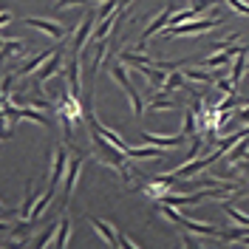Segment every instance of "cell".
<instances>
[{
    "instance_id": "5",
    "label": "cell",
    "mask_w": 249,
    "mask_h": 249,
    "mask_svg": "<svg viewBox=\"0 0 249 249\" xmlns=\"http://www.w3.org/2000/svg\"><path fill=\"white\" fill-rule=\"evenodd\" d=\"M62 68V48H57L51 57H48V62L37 71V79H34V85H37V91H43V85H46V79H51L57 71Z\"/></svg>"
},
{
    "instance_id": "2",
    "label": "cell",
    "mask_w": 249,
    "mask_h": 249,
    "mask_svg": "<svg viewBox=\"0 0 249 249\" xmlns=\"http://www.w3.org/2000/svg\"><path fill=\"white\" fill-rule=\"evenodd\" d=\"M221 26V17H196V20H187L178 26H164L161 34L170 40V37H184V34H204V31H213Z\"/></svg>"
},
{
    "instance_id": "17",
    "label": "cell",
    "mask_w": 249,
    "mask_h": 249,
    "mask_svg": "<svg viewBox=\"0 0 249 249\" xmlns=\"http://www.w3.org/2000/svg\"><path fill=\"white\" fill-rule=\"evenodd\" d=\"M54 190L57 187H48L46 193H43V198L34 204V213H31V221H40V218L46 215V210H48V204H51V198H54Z\"/></svg>"
},
{
    "instance_id": "18",
    "label": "cell",
    "mask_w": 249,
    "mask_h": 249,
    "mask_svg": "<svg viewBox=\"0 0 249 249\" xmlns=\"http://www.w3.org/2000/svg\"><path fill=\"white\" fill-rule=\"evenodd\" d=\"M249 156V136H244L241 142H235V147L227 153V159H230V164H238L241 159H247Z\"/></svg>"
},
{
    "instance_id": "1",
    "label": "cell",
    "mask_w": 249,
    "mask_h": 249,
    "mask_svg": "<svg viewBox=\"0 0 249 249\" xmlns=\"http://www.w3.org/2000/svg\"><path fill=\"white\" fill-rule=\"evenodd\" d=\"M91 127V124H88ZM91 147H93V153L99 156V161H105V164H110L113 170H119L122 173V178L124 181H130V173L127 170H136L133 164H124V153L113 144V142H108L96 127H91Z\"/></svg>"
},
{
    "instance_id": "26",
    "label": "cell",
    "mask_w": 249,
    "mask_h": 249,
    "mask_svg": "<svg viewBox=\"0 0 249 249\" xmlns=\"http://www.w3.org/2000/svg\"><path fill=\"white\" fill-rule=\"evenodd\" d=\"M57 232V227H54V224H51V227H48L46 232L40 235V238H37V241H34V244H31V247L34 249H43V247H48V244H51V235Z\"/></svg>"
},
{
    "instance_id": "24",
    "label": "cell",
    "mask_w": 249,
    "mask_h": 249,
    "mask_svg": "<svg viewBox=\"0 0 249 249\" xmlns=\"http://www.w3.org/2000/svg\"><path fill=\"white\" fill-rule=\"evenodd\" d=\"M68 235H71V221H68V218H62V227H60V238L54 241V247H57V249H65V247H68Z\"/></svg>"
},
{
    "instance_id": "8",
    "label": "cell",
    "mask_w": 249,
    "mask_h": 249,
    "mask_svg": "<svg viewBox=\"0 0 249 249\" xmlns=\"http://www.w3.org/2000/svg\"><path fill=\"white\" fill-rule=\"evenodd\" d=\"M93 26H96V12H91V15L85 17V23H79L77 34H74V48H71V54H79V51L85 48L88 34H93Z\"/></svg>"
},
{
    "instance_id": "28",
    "label": "cell",
    "mask_w": 249,
    "mask_h": 249,
    "mask_svg": "<svg viewBox=\"0 0 249 249\" xmlns=\"http://www.w3.org/2000/svg\"><path fill=\"white\" fill-rule=\"evenodd\" d=\"M88 0H57L54 3V9H65V6H85Z\"/></svg>"
},
{
    "instance_id": "7",
    "label": "cell",
    "mask_w": 249,
    "mask_h": 249,
    "mask_svg": "<svg viewBox=\"0 0 249 249\" xmlns=\"http://www.w3.org/2000/svg\"><path fill=\"white\" fill-rule=\"evenodd\" d=\"M244 46H227L224 51H218L215 57H207V60L198 62V68H224V65H230L232 57H238V51Z\"/></svg>"
},
{
    "instance_id": "15",
    "label": "cell",
    "mask_w": 249,
    "mask_h": 249,
    "mask_svg": "<svg viewBox=\"0 0 249 249\" xmlns=\"http://www.w3.org/2000/svg\"><path fill=\"white\" fill-rule=\"evenodd\" d=\"M187 139V133L181 136H159V133H144V142H150V144H159V147H181Z\"/></svg>"
},
{
    "instance_id": "19",
    "label": "cell",
    "mask_w": 249,
    "mask_h": 249,
    "mask_svg": "<svg viewBox=\"0 0 249 249\" xmlns=\"http://www.w3.org/2000/svg\"><path fill=\"white\" fill-rule=\"evenodd\" d=\"M221 207H224V213L232 218L238 227H249V215H247V213H241V210H235V204L230 201V198H224V204H221Z\"/></svg>"
},
{
    "instance_id": "16",
    "label": "cell",
    "mask_w": 249,
    "mask_h": 249,
    "mask_svg": "<svg viewBox=\"0 0 249 249\" xmlns=\"http://www.w3.org/2000/svg\"><path fill=\"white\" fill-rule=\"evenodd\" d=\"M247 57H249V46H244L241 51H238V60H235V65H232V74H230V82H232L235 88H238V82H241V77H244V71H247Z\"/></svg>"
},
{
    "instance_id": "29",
    "label": "cell",
    "mask_w": 249,
    "mask_h": 249,
    "mask_svg": "<svg viewBox=\"0 0 249 249\" xmlns=\"http://www.w3.org/2000/svg\"><path fill=\"white\" fill-rule=\"evenodd\" d=\"M230 6H232L235 12H241V15H249V3H241V0H227Z\"/></svg>"
},
{
    "instance_id": "4",
    "label": "cell",
    "mask_w": 249,
    "mask_h": 249,
    "mask_svg": "<svg viewBox=\"0 0 249 249\" xmlns=\"http://www.w3.org/2000/svg\"><path fill=\"white\" fill-rule=\"evenodd\" d=\"M23 23H26V26H31V29H40L43 34L54 37V40H65V37H68V29H65V26L54 23V20H46V17H26Z\"/></svg>"
},
{
    "instance_id": "27",
    "label": "cell",
    "mask_w": 249,
    "mask_h": 249,
    "mask_svg": "<svg viewBox=\"0 0 249 249\" xmlns=\"http://www.w3.org/2000/svg\"><path fill=\"white\" fill-rule=\"evenodd\" d=\"M147 108L150 110H176L178 108V102H170V99H153Z\"/></svg>"
},
{
    "instance_id": "6",
    "label": "cell",
    "mask_w": 249,
    "mask_h": 249,
    "mask_svg": "<svg viewBox=\"0 0 249 249\" xmlns=\"http://www.w3.org/2000/svg\"><path fill=\"white\" fill-rule=\"evenodd\" d=\"M170 17H173V6H164V9L159 12V17H156L153 23H150V26L144 29V34L139 37V48H144V46H147V40H150L153 34H159V31H161L164 26H167V23H170Z\"/></svg>"
},
{
    "instance_id": "22",
    "label": "cell",
    "mask_w": 249,
    "mask_h": 249,
    "mask_svg": "<svg viewBox=\"0 0 249 249\" xmlns=\"http://www.w3.org/2000/svg\"><path fill=\"white\" fill-rule=\"evenodd\" d=\"M187 79H201V82H218V74H207V71H201V68H187Z\"/></svg>"
},
{
    "instance_id": "14",
    "label": "cell",
    "mask_w": 249,
    "mask_h": 249,
    "mask_svg": "<svg viewBox=\"0 0 249 249\" xmlns=\"http://www.w3.org/2000/svg\"><path fill=\"white\" fill-rule=\"evenodd\" d=\"M65 79H68L71 93L79 96V54H71V57H68V71H65Z\"/></svg>"
},
{
    "instance_id": "10",
    "label": "cell",
    "mask_w": 249,
    "mask_h": 249,
    "mask_svg": "<svg viewBox=\"0 0 249 249\" xmlns=\"http://www.w3.org/2000/svg\"><path fill=\"white\" fill-rule=\"evenodd\" d=\"M82 164H85L82 159H74V161L68 164V176H65V187H62V190H65V193H62V201L65 204L71 201V196H74V187H77V178H79V173H82Z\"/></svg>"
},
{
    "instance_id": "9",
    "label": "cell",
    "mask_w": 249,
    "mask_h": 249,
    "mask_svg": "<svg viewBox=\"0 0 249 249\" xmlns=\"http://www.w3.org/2000/svg\"><path fill=\"white\" fill-rule=\"evenodd\" d=\"M54 51H57V48H46V51H40V54H34L31 60H26L23 65H20V68H17V71H15V77H29L31 71H37V68H43V65L48 62V57H51Z\"/></svg>"
},
{
    "instance_id": "23",
    "label": "cell",
    "mask_w": 249,
    "mask_h": 249,
    "mask_svg": "<svg viewBox=\"0 0 249 249\" xmlns=\"http://www.w3.org/2000/svg\"><path fill=\"white\" fill-rule=\"evenodd\" d=\"M31 213H34V190H31V184H29L26 187V201L20 207V218H31Z\"/></svg>"
},
{
    "instance_id": "12",
    "label": "cell",
    "mask_w": 249,
    "mask_h": 249,
    "mask_svg": "<svg viewBox=\"0 0 249 249\" xmlns=\"http://www.w3.org/2000/svg\"><path fill=\"white\" fill-rule=\"evenodd\" d=\"M65 161H68V150L65 147H57L54 150V161H51V178H48V187H57L65 173Z\"/></svg>"
},
{
    "instance_id": "30",
    "label": "cell",
    "mask_w": 249,
    "mask_h": 249,
    "mask_svg": "<svg viewBox=\"0 0 249 249\" xmlns=\"http://www.w3.org/2000/svg\"><path fill=\"white\" fill-rule=\"evenodd\" d=\"M122 6H130V0H122Z\"/></svg>"
},
{
    "instance_id": "11",
    "label": "cell",
    "mask_w": 249,
    "mask_h": 249,
    "mask_svg": "<svg viewBox=\"0 0 249 249\" xmlns=\"http://www.w3.org/2000/svg\"><path fill=\"white\" fill-rule=\"evenodd\" d=\"M178 224L184 227L187 232L204 235V238H221V232H224V230H218V227H213V224H201V221H187L184 215H181V221H178Z\"/></svg>"
},
{
    "instance_id": "31",
    "label": "cell",
    "mask_w": 249,
    "mask_h": 249,
    "mask_svg": "<svg viewBox=\"0 0 249 249\" xmlns=\"http://www.w3.org/2000/svg\"><path fill=\"white\" fill-rule=\"evenodd\" d=\"M247 68H249V60H247Z\"/></svg>"
},
{
    "instance_id": "21",
    "label": "cell",
    "mask_w": 249,
    "mask_h": 249,
    "mask_svg": "<svg viewBox=\"0 0 249 249\" xmlns=\"http://www.w3.org/2000/svg\"><path fill=\"white\" fill-rule=\"evenodd\" d=\"M184 79H187V77H181L178 71H170V74H167V79H164V85H161L159 91L167 93V91H173V88H184V85H187Z\"/></svg>"
},
{
    "instance_id": "13",
    "label": "cell",
    "mask_w": 249,
    "mask_h": 249,
    "mask_svg": "<svg viewBox=\"0 0 249 249\" xmlns=\"http://www.w3.org/2000/svg\"><path fill=\"white\" fill-rule=\"evenodd\" d=\"M91 227H93V230H96L99 235H102V241H108L110 247H122V235L116 232L110 224H102L99 218H91Z\"/></svg>"
},
{
    "instance_id": "3",
    "label": "cell",
    "mask_w": 249,
    "mask_h": 249,
    "mask_svg": "<svg viewBox=\"0 0 249 249\" xmlns=\"http://www.w3.org/2000/svg\"><path fill=\"white\" fill-rule=\"evenodd\" d=\"M110 74H113V79H116V82L122 85V91L127 93V96H130V102H133V113H136V116H142V113H144V99H142V93L136 91V88H133L130 82H127L124 65H122V62H116V65L110 68Z\"/></svg>"
},
{
    "instance_id": "25",
    "label": "cell",
    "mask_w": 249,
    "mask_h": 249,
    "mask_svg": "<svg viewBox=\"0 0 249 249\" xmlns=\"http://www.w3.org/2000/svg\"><path fill=\"white\" fill-rule=\"evenodd\" d=\"M196 130H198V119L193 116V110H184V133L193 139V136H196Z\"/></svg>"
},
{
    "instance_id": "20",
    "label": "cell",
    "mask_w": 249,
    "mask_h": 249,
    "mask_svg": "<svg viewBox=\"0 0 249 249\" xmlns=\"http://www.w3.org/2000/svg\"><path fill=\"white\" fill-rule=\"evenodd\" d=\"M124 156H133V159H159L161 150H159V144H156V147H130V144H127Z\"/></svg>"
}]
</instances>
